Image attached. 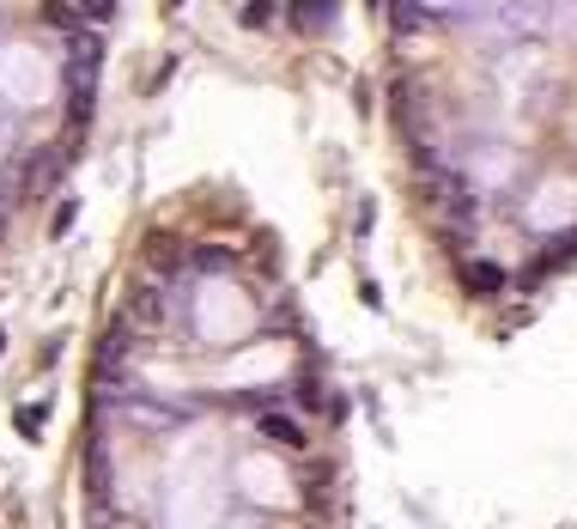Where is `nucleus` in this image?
<instances>
[{
    "instance_id": "f257e3e1",
    "label": "nucleus",
    "mask_w": 577,
    "mask_h": 529,
    "mask_svg": "<svg viewBox=\"0 0 577 529\" xmlns=\"http://www.w3.org/2000/svg\"><path fill=\"white\" fill-rule=\"evenodd\" d=\"M170 305H165V286L158 281H140L134 293H128V328L134 335H152V328H165Z\"/></svg>"
},
{
    "instance_id": "f03ea898",
    "label": "nucleus",
    "mask_w": 577,
    "mask_h": 529,
    "mask_svg": "<svg viewBox=\"0 0 577 529\" xmlns=\"http://www.w3.org/2000/svg\"><path fill=\"white\" fill-rule=\"evenodd\" d=\"M286 18H292V31H304V37H322L334 25V0H292L286 7Z\"/></svg>"
},
{
    "instance_id": "7ed1b4c3",
    "label": "nucleus",
    "mask_w": 577,
    "mask_h": 529,
    "mask_svg": "<svg viewBox=\"0 0 577 529\" xmlns=\"http://www.w3.org/2000/svg\"><path fill=\"white\" fill-rule=\"evenodd\" d=\"M86 487H91V512H110V451L104 444L86 451Z\"/></svg>"
},
{
    "instance_id": "20e7f679",
    "label": "nucleus",
    "mask_w": 577,
    "mask_h": 529,
    "mask_svg": "<svg viewBox=\"0 0 577 529\" xmlns=\"http://www.w3.org/2000/svg\"><path fill=\"white\" fill-rule=\"evenodd\" d=\"M55 183H61V153H55V146L30 153L25 158V189H30V195H43V189H55Z\"/></svg>"
},
{
    "instance_id": "39448f33",
    "label": "nucleus",
    "mask_w": 577,
    "mask_h": 529,
    "mask_svg": "<svg viewBox=\"0 0 577 529\" xmlns=\"http://www.w3.org/2000/svg\"><path fill=\"white\" fill-rule=\"evenodd\" d=\"M462 286H469V293H499L504 274L492 262H469V268H462Z\"/></svg>"
},
{
    "instance_id": "423d86ee",
    "label": "nucleus",
    "mask_w": 577,
    "mask_h": 529,
    "mask_svg": "<svg viewBox=\"0 0 577 529\" xmlns=\"http://www.w3.org/2000/svg\"><path fill=\"white\" fill-rule=\"evenodd\" d=\"M261 433H268V438H280V444H292V451L304 444V426L292 421V414H261Z\"/></svg>"
},
{
    "instance_id": "0eeeda50",
    "label": "nucleus",
    "mask_w": 577,
    "mask_h": 529,
    "mask_svg": "<svg viewBox=\"0 0 577 529\" xmlns=\"http://www.w3.org/2000/svg\"><path fill=\"white\" fill-rule=\"evenodd\" d=\"M146 256H152V268H158V274H170V268H182V249L170 244L165 232H152V237H146Z\"/></svg>"
},
{
    "instance_id": "6e6552de",
    "label": "nucleus",
    "mask_w": 577,
    "mask_h": 529,
    "mask_svg": "<svg viewBox=\"0 0 577 529\" xmlns=\"http://www.w3.org/2000/svg\"><path fill=\"white\" fill-rule=\"evenodd\" d=\"M273 13H280V0H243V25H249V31L273 25Z\"/></svg>"
},
{
    "instance_id": "1a4fd4ad",
    "label": "nucleus",
    "mask_w": 577,
    "mask_h": 529,
    "mask_svg": "<svg viewBox=\"0 0 577 529\" xmlns=\"http://www.w3.org/2000/svg\"><path fill=\"white\" fill-rule=\"evenodd\" d=\"M231 262H238V256H231V249H219V244H213V249H201V256H195V274H226Z\"/></svg>"
},
{
    "instance_id": "9d476101",
    "label": "nucleus",
    "mask_w": 577,
    "mask_h": 529,
    "mask_svg": "<svg viewBox=\"0 0 577 529\" xmlns=\"http://www.w3.org/2000/svg\"><path fill=\"white\" fill-rule=\"evenodd\" d=\"M43 18L55 31H79V7H61V0H43Z\"/></svg>"
},
{
    "instance_id": "9b49d317",
    "label": "nucleus",
    "mask_w": 577,
    "mask_h": 529,
    "mask_svg": "<svg viewBox=\"0 0 577 529\" xmlns=\"http://www.w3.org/2000/svg\"><path fill=\"white\" fill-rule=\"evenodd\" d=\"M79 18L104 25V18H116V0H79Z\"/></svg>"
},
{
    "instance_id": "f8f14e48",
    "label": "nucleus",
    "mask_w": 577,
    "mask_h": 529,
    "mask_svg": "<svg viewBox=\"0 0 577 529\" xmlns=\"http://www.w3.org/2000/svg\"><path fill=\"white\" fill-rule=\"evenodd\" d=\"M395 31H420V7L413 0H395Z\"/></svg>"
},
{
    "instance_id": "ddd939ff",
    "label": "nucleus",
    "mask_w": 577,
    "mask_h": 529,
    "mask_svg": "<svg viewBox=\"0 0 577 529\" xmlns=\"http://www.w3.org/2000/svg\"><path fill=\"white\" fill-rule=\"evenodd\" d=\"M13 426H18V433H25V438H37V426H43V421H37V414H25V408H18V414H13Z\"/></svg>"
},
{
    "instance_id": "4468645a",
    "label": "nucleus",
    "mask_w": 577,
    "mask_h": 529,
    "mask_svg": "<svg viewBox=\"0 0 577 529\" xmlns=\"http://www.w3.org/2000/svg\"><path fill=\"white\" fill-rule=\"evenodd\" d=\"M91 529H110V512H91Z\"/></svg>"
},
{
    "instance_id": "2eb2a0df",
    "label": "nucleus",
    "mask_w": 577,
    "mask_h": 529,
    "mask_svg": "<svg viewBox=\"0 0 577 529\" xmlns=\"http://www.w3.org/2000/svg\"><path fill=\"white\" fill-rule=\"evenodd\" d=\"M364 7H371V13H383V7H389V0H364Z\"/></svg>"
},
{
    "instance_id": "dca6fc26",
    "label": "nucleus",
    "mask_w": 577,
    "mask_h": 529,
    "mask_svg": "<svg viewBox=\"0 0 577 529\" xmlns=\"http://www.w3.org/2000/svg\"><path fill=\"white\" fill-rule=\"evenodd\" d=\"M165 7H182V0H165Z\"/></svg>"
},
{
    "instance_id": "f3484780",
    "label": "nucleus",
    "mask_w": 577,
    "mask_h": 529,
    "mask_svg": "<svg viewBox=\"0 0 577 529\" xmlns=\"http://www.w3.org/2000/svg\"><path fill=\"white\" fill-rule=\"evenodd\" d=\"M0 232H7V219H0Z\"/></svg>"
},
{
    "instance_id": "a211bd4d",
    "label": "nucleus",
    "mask_w": 577,
    "mask_h": 529,
    "mask_svg": "<svg viewBox=\"0 0 577 529\" xmlns=\"http://www.w3.org/2000/svg\"><path fill=\"white\" fill-rule=\"evenodd\" d=\"M0 347H7V335H0Z\"/></svg>"
}]
</instances>
